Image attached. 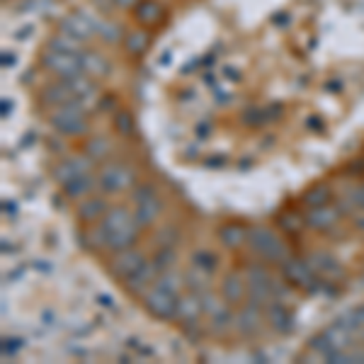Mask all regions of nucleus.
<instances>
[{"label":"nucleus","mask_w":364,"mask_h":364,"mask_svg":"<svg viewBox=\"0 0 364 364\" xmlns=\"http://www.w3.org/2000/svg\"><path fill=\"white\" fill-rule=\"evenodd\" d=\"M66 83L70 87V92H73V100L78 105H83L85 109L97 100V90H95V83L90 80V75H85V73L73 75V78H68Z\"/></svg>","instance_id":"obj_13"},{"label":"nucleus","mask_w":364,"mask_h":364,"mask_svg":"<svg viewBox=\"0 0 364 364\" xmlns=\"http://www.w3.org/2000/svg\"><path fill=\"white\" fill-rule=\"evenodd\" d=\"M219 238H221V243L226 245V248H240L243 243H248V231H245L243 226H238V224H228L224 226L219 231Z\"/></svg>","instance_id":"obj_22"},{"label":"nucleus","mask_w":364,"mask_h":364,"mask_svg":"<svg viewBox=\"0 0 364 364\" xmlns=\"http://www.w3.org/2000/svg\"><path fill=\"white\" fill-rule=\"evenodd\" d=\"M202 314H204V306H202V299H199L197 291L178 299V316H175V318H180L185 326H192Z\"/></svg>","instance_id":"obj_17"},{"label":"nucleus","mask_w":364,"mask_h":364,"mask_svg":"<svg viewBox=\"0 0 364 364\" xmlns=\"http://www.w3.org/2000/svg\"><path fill=\"white\" fill-rule=\"evenodd\" d=\"M163 204L158 192L151 185H141L134 190V216L141 226H151L161 216Z\"/></svg>","instance_id":"obj_7"},{"label":"nucleus","mask_w":364,"mask_h":364,"mask_svg":"<svg viewBox=\"0 0 364 364\" xmlns=\"http://www.w3.org/2000/svg\"><path fill=\"white\" fill-rule=\"evenodd\" d=\"M136 17L141 22H146V25H156L158 20H161V5L158 3H144V5H139V13Z\"/></svg>","instance_id":"obj_29"},{"label":"nucleus","mask_w":364,"mask_h":364,"mask_svg":"<svg viewBox=\"0 0 364 364\" xmlns=\"http://www.w3.org/2000/svg\"><path fill=\"white\" fill-rule=\"evenodd\" d=\"M97 34L105 39V42H119V39H122V29L117 27L114 22H105V20H100Z\"/></svg>","instance_id":"obj_32"},{"label":"nucleus","mask_w":364,"mask_h":364,"mask_svg":"<svg viewBox=\"0 0 364 364\" xmlns=\"http://www.w3.org/2000/svg\"><path fill=\"white\" fill-rule=\"evenodd\" d=\"M139 228L141 224L132 211H127L124 207H114L102 216V224H100L97 231H100V236H102L105 248L119 252V250L132 248V245L136 243Z\"/></svg>","instance_id":"obj_1"},{"label":"nucleus","mask_w":364,"mask_h":364,"mask_svg":"<svg viewBox=\"0 0 364 364\" xmlns=\"http://www.w3.org/2000/svg\"><path fill=\"white\" fill-rule=\"evenodd\" d=\"M134 182H136V173L124 163H109L97 175V187L107 195H119V192L129 190Z\"/></svg>","instance_id":"obj_6"},{"label":"nucleus","mask_w":364,"mask_h":364,"mask_svg":"<svg viewBox=\"0 0 364 364\" xmlns=\"http://www.w3.org/2000/svg\"><path fill=\"white\" fill-rule=\"evenodd\" d=\"M216 255L211 250H195V255H192V267H197L199 272H207L211 274L216 269Z\"/></svg>","instance_id":"obj_27"},{"label":"nucleus","mask_w":364,"mask_h":364,"mask_svg":"<svg viewBox=\"0 0 364 364\" xmlns=\"http://www.w3.org/2000/svg\"><path fill=\"white\" fill-rule=\"evenodd\" d=\"M44 63L49 66L51 73H56L61 80H68L73 75L83 73V54H80V44L75 39L58 34L49 42V49L44 54Z\"/></svg>","instance_id":"obj_2"},{"label":"nucleus","mask_w":364,"mask_h":364,"mask_svg":"<svg viewBox=\"0 0 364 364\" xmlns=\"http://www.w3.org/2000/svg\"><path fill=\"white\" fill-rule=\"evenodd\" d=\"M107 202L105 199H87V202H83L78 207V216L80 221H85V224H92V221L102 219L105 214H107Z\"/></svg>","instance_id":"obj_21"},{"label":"nucleus","mask_w":364,"mask_h":364,"mask_svg":"<svg viewBox=\"0 0 364 364\" xmlns=\"http://www.w3.org/2000/svg\"><path fill=\"white\" fill-rule=\"evenodd\" d=\"M248 245L265 262H282L284 260V243H282V240L265 226L248 228Z\"/></svg>","instance_id":"obj_5"},{"label":"nucleus","mask_w":364,"mask_h":364,"mask_svg":"<svg viewBox=\"0 0 364 364\" xmlns=\"http://www.w3.org/2000/svg\"><path fill=\"white\" fill-rule=\"evenodd\" d=\"M178 299L180 294L166 289L156 282L149 291H144V304L156 318H175L178 316Z\"/></svg>","instance_id":"obj_8"},{"label":"nucleus","mask_w":364,"mask_h":364,"mask_svg":"<svg viewBox=\"0 0 364 364\" xmlns=\"http://www.w3.org/2000/svg\"><path fill=\"white\" fill-rule=\"evenodd\" d=\"M127 46H129V51H134V54L144 51V49H146V34H144V32H132V34H127Z\"/></svg>","instance_id":"obj_33"},{"label":"nucleus","mask_w":364,"mask_h":364,"mask_svg":"<svg viewBox=\"0 0 364 364\" xmlns=\"http://www.w3.org/2000/svg\"><path fill=\"white\" fill-rule=\"evenodd\" d=\"M109 70V63L105 56L95 54V51H87L83 54V73L90 75V78H102V75H107Z\"/></svg>","instance_id":"obj_23"},{"label":"nucleus","mask_w":364,"mask_h":364,"mask_svg":"<svg viewBox=\"0 0 364 364\" xmlns=\"http://www.w3.org/2000/svg\"><path fill=\"white\" fill-rule=\"evenodd\" d=\"M340 321H343L345 326L350 328V331H352V336H355V338H360V340H364V306H362V309L350 311V314H345Z\"/></svg>","instance_id":"obj_26"},{"label":"nucleus","mask_w":364,"mask_h":364,"mask_svg":"<svg viewBox=\"0 0 364 364\" xmlns=\"http://www.w3.org/2000/svg\"><path fill=\"white\" fill-rule=\"evenodd\" d=\"M95 182H97V180H92L90 175H80V178H75V180L66 182V185H63V190H66V195H68V197L78 199V197H85L90 190H95Z\"/></svg>","instance_id":"obj_25"},{"label":"nucleus","mask_w":364,"mask_h":364,"mask_svg":"<svg viewBox=\"0 0 364 364\" xmlns=\"http://www.w3.org/2000/svg\"><path fill=\"white\" fill-rule=\"evenodd\" d=\"M22 348V343L17 338H5L3 340V357H8V355H15L17 350Z\"/></svg>","instance_id":"obj_35"},{"label":"nucleus","mask_w":364,"mask_h":364,"mask_svg":"<svg viewBox=\"0 0 364 364\" xmlns=\"http://www.w3.org/2000/svg\"><path fill=\"white\" fill-rule=\"evenodd\" d=\"M243 296H248L243 272H240V274H228V277L224 279V299L228 304H238V301H243Z\"/></svg>","instance_id":"obj_20"},{"label":"nucleus","mask_w":364,"mask_h":364,"mask_svg":"<svg viewBox=\"0 0 364 364\" xmlns=\"http://www.w3.org/2000/svg\"><path fill=\"white\" fill-rule=\"evenodd\" d=\"M37 269H42V272H51V267H49V262H37V265H34Z\"/></svg>","instance_id":"obj_38"},{"label":"nucleus","mask_w":364,"mask_h":364,"mask_svg":"<svg viewBox=\"0 0 364 364\" xmlns=\"http://www.w3.org/2000/svg\"><path fill=\"white\" fill-rule=\"evenodd\" d=\"M49 122L58 134H63V136H83L85 129H87L85 107L75 102V100L63 102V105H58V107L51 109Z\"/></svg>","instance_id":"obj_4"},{"label":"nucleus","mask_w":364,"mask_h":364,"mask_svg":"<svg viewBox=\"0 0 364 364\" xmlns=\"http://www.w3.org/2000/svg\"><path fill=\"white\" fill-rule=\"evenodd\" d=\"M154 265L158 269H163V267H170L175 262V245H161V248L156 250V255H154Z\"/></svg>","instance_id":"obj_30"},{"label":"nucleus","mask_w":364,"mask_h":364,"mask_svg":"<svg viewBox=\"0 0 364 364\" xmlns=\"http://www.w3.org/2000/svg\"><path fill=\"white\" fill-rule=\"evenodd\" d=\"M355 226L360 228V231H364V211L362 214H355Z\"/></svg>","instance_id":"obj_37"},{"label":"nucleus","mask_w":364,"mask_h":364,"mask_svg":"<svg viewBox=\"0 0 364 364\" xmlns=\"http://www.w3.org/2000/svg\"><path fill=\"white\" fill-rule=\"evenodd\" d=\"M158 272H161V269H158V267L154 265V262H146V265L141 267L139 272H134L132 277H127V279H124L127 289H129V291H134V294H144L146 287L154 284V282H156Z\"/></svg>","instance_id":"obj_19"},{"label":"nucleus","mask_w":364,"mask_h":364,"mask_svg":"<svg viewBox=\"0 0 364 364\" xmlns=\"http://www.w3.org/2000/svg\"><path fill=\"white\" fill-rule=\"evenodd\" d=\"M260 309L262 306H257V304L248 301L243 309L238 311L236 326H238V331L243 333V336H252V333L260 331V326H262V311Z\"/></svg>","instance_id":"obj_14"},{"label":"nucleus","mask_w":364,"mask_h":364,"mask_svg":"<svg viewBox=\"0 0 364 364\" xmlns=\"http://www.w3.org/2000/svg\"><path fill=\"white\" fill-rule=\"evenodd\" d=\"M309 265L321 279H336L343 274L340 262L333 255H328V252H314V255L309 257Z\"/></svg>","instance_id":"obj_15"},{"label":"nucleus","mask_w":364,"mask_h":364,"mask_svg":"<svg viewBox=\"0 0 364 364\" xmlns=\"http://www.w3.org/2000/svg\"><path fill=\"white\" fill-rule=\"evenodd\" d=\"M42 97H44V102L51 105V107H58V105H63V102H70V100H73V92H70L66 80H61V83L46 87Z\"/></svg>","instance_id":"obj_24"},{"label":"nucleus","mask_w":364,"mask_h":364,"mask_svg":"<svg viewBox=\"0 0 364 364\" xmlns=\"http://www.w3.org/2000/svg\"><path fill=\"white\" fill-rule=\"evenodd\" d=\"M117 8H132V5H136V0H112Z\"/></svg>","instance_id":"obj_36"},{"label":"nucleus","mask_w":364,"mask_h":364,"mask_svg":"<svg viewBox=\"0 0 364 364\" xmlns=\"http://www.w3.org/2000/svg\"><path fill=\"white\" fill-rule=\"evenodd\" d=\"M97 25H100V20H95L92 15L75 13V15H70V17L63 20L61 32L80 44V42H85V39L95 37V34H97Z\"/></svg>","instance_id":"obj_10"},{"label":"nucleus","mask_w":364,"mask_h":364,"mask_svg":"<svg viewBox=\"0 0 364 364\" xmlns=\"http://www.w3.org/2000/svg\"><path fill=\"white\" fill-rule=\"evenodd\" d=\"M340 219V211L331 204H318V207H309L306 214H304V221L316 228V231H331L333 226L338 224Z\"/></svg>","instance_id":"obj_11"},{"label":"nucleus","mask_w":364,"mask_h":364,"mask_svg":"<svg viewBox=\"0 0 364 364\" xmlns=\"http://www.w3.org/2000/svg\"><path fill=\"white\" fill-rule=\"evenodd\" d=\"M117 132L124 134V136H129V134L134 132V124H132V119H129L127 114H117Z\"/></svg>","instance_id":"obj_34"},{"label":"nucleus","mask_w":364,"mask_h":364,"mask_svg":"<svg viewBox=\"0 0 364 364\" xmlns=\"http://www.w3.org/2000/svg\"><path fill=\"white\" fill-rule=\"evenodd\" d=\"M265 314H267V321L272 323V328H274V331H279V333H289L291 326H294V316H291L289 309H287L282 301H277V299L267 304Z\"/></svg>","instance_id":"obj_18"},{"label":"nucleus","mask_w":364,"mask_h":364,"mask_svg":"<svg viewBox=\"0 0 364 364\" xmlns=\"http://www.w3.org/2000/svg\"><path fill=\"white\" fill-rule=\"evenodd\" d=\"M146 265V257L141 255L139 250H134V248H127V250H119L114 255V260H112V272L117 274L119 279H127V277H132L134 272H139L141 267Z\"/></svg>","instance_id":"obj_12"},{"label":"nucleus","mask_w":364,"mask_h":364,"mask_svg":"<svg viewBox=\"0 0 364 364\" xmlns=\"http://www.w3.org/2000/svg\"><path fill=\"white\" fill-rule=\"evenodd\" d=\"M282 274L289 284L294 287H301L306 291H321V282H318V274L311 269L309 260H296V257H289V260L282 262Z\"/></svg>","instance_id":"obj_9"},{"label":"nucleus","mask_w":364,"mask_h":364,"mask_svg":"<svg viewBox=\"0 0 364 364\" xmlns=\"http://www.w3.org/2000/svg\"><path fill=\"white\" fill-rule=\"evenodd\" d=\"M243 277H245V289H248V301L257 304V306H262V309H265L269 301H274V299H279L284 294L277 287V282L272 279V274L262 265H248L243 269Z\"/></svg>","instance_id":"obj_3"},{"label":"nucleus","mask_w":364,"mask_h":364,"mask_svg":"<svg viewBox=\"0 0 364 364\" xmlns=\"http://www.w3.org/2000/svg\"><path fill=\"white\" fill-rule=\"evenodd\" d=\"M304 202H306V207H318V204H328V202H331V190H328V187H314L311 192H306Z\"/></svg>","instance_id":"obj_31"},{"label":"nucleus","mask_w":364,"mask_h":364,"mask_svg":"<svg viewBox=\"0 0 364 364\" xmlns=\"http://www.w3.org/2000/svg\"><path fill=\"white\" fill-rule=\"evenodd\" d=\"M85 154L90 161H102V158H107L109 154V141L107 139H102V136H97V139H90L87 141V146H85Z\"/></svg>","instance_id":"obj_28"},{"label":"nucleus","mask_w":364,"mask_h":364,"mask_svg":"<svg viewBox=\"0 0 364 364\" xmlns=\"http://www.w3.org/2000/svg\"><path fill=\"white\" fill-rule=\"evenodd\" d=\"M87 170H90V158L73 156L56 168V180L61 182V185H66V182L80 178V175H87Z\"/></svg>","instance_id":"obj_16"}]
</instances>
